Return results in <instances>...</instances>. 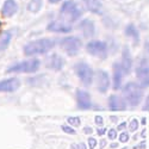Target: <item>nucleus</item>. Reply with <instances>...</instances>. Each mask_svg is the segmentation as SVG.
Wrapping results in <instances>:
<instances>
[{
	"instance_id": "f257e3e1",
	"label": "nucleus",
	"mask_w": 149,
	"mask_h": 149,
	"mask_svg": "<svg viewBox=\"0 0 149 149\" xmlns=\"http://www.w3.org/2000/svg\"><path fill=\"white\" fill-rule=\"evenodd\" d=\"M55 47V41L50 38H41L29 42L24 47V54L26 56H33L40 54H47Z\"/></svg>"
},
{
	"instance_id": "f03ea898",
	"label": "nucleus",
	"mask_w": 149,
	"mask_h": 149,
	"mask_svg": "<svg viewBox=\"0 0 149 149\" xmlns=\"http://www.w3.org/2000/svg\"><path fill=\"white\" fill-rule=\"evenodd\" d=\"M123 94L125 98V102L130 106H137L142 102L143 98V91L140 84L136 82H128L123 87Z\"/></svg>"
},
{
	"instance_id": "7ed1b4c3",
	"label": "nucleus",
	"mask_w": 149,
	"mask_h": 149,
	"mask_svg": "<svg viewBox=\"0 0 149 149\" xmlns=\"http://www.w3.org/2000/svg\"><path fill=\"white\" fill-rule=\"evenodd\" d=\"M41 66V62L37 58L28 60V61H22L13 63L7 68V73H35L38 70Z\"/></svg>"
},
{
	"instance_id": "20e7f679",
	"label": "nucleus",
	"mask_w": 149,
	"mask_h": 149,
	"mask_svg": "<svg viewBox=\"0 0 149 149\" xmlns=\"http://www.w3.org/2000/svg\"><path fill=\"white\" fill-rule=\"evenodd\" d=\"M60 12H61V16L69 22L78 20L82 15L80 7L78 6L77 3H74L73 0H67V1L62 4Z\"/></svg>"
},
{
	"instance_id": "39448f33",
	"label": "nucleus",
	"mask_w": 149,
	"mask_h": 149,
	"mask_svg": "<svg viewBox=\"0 0 149 149\" xmlns=\"http://www.w3.org/2000/svg\"><path fill=\"white\" fill-rule=\"evenodd\" d=\"M136 77L142 88L149 87V60L141 58L136 66Z\"/></svg>"
},
{
	"instance_id": "423d86ee",
	"label": "nucleus",
	"mask_w": 149,
	"mask_h": 149,
	"mask_svg": "<svg viewBox=\"0 0 149 149\" xmlns=\"http://www.w3.org/2000/svg\"><path fill=\"white\" fill-rule=\"evenodd\" d=\"M74 69H75V73H77L78 78L80 79V81L85 86H90L93 82L94 74H93L92 68L87 63H85V62H79V63L75 65Z\"/></svg>"
},
{
	"instance_id": "0eeeda50",
	"label": "nucleus",
	"mask_w": 149,
	"mask_h": 149,
	"mask_svg": "<svg viewBox=\"0 0 149 149\" xmlns=\"http://www.w3.org/2000/svg\"><path fill=\"white\" fill-rule=\"evenodd\" d=\"M60 44H61L62 49L67 53L68 56L78 55L80 48H81V41L78 38V37H74V36H69V37L62 38Z\"/></svg>"
},
{
	"instance_id": "6e6552de",
	"label": "nucleus",
	"mask_w": 149,
	"mask_h": 149,
	"mask_svg": "<svg viewBox=\"0 0 149 149\" xmlns=\"http://www.w3.org/2000/svg\"><path fill=\"white\" fill-rule=\"evenodd\" d=\"M86 50L93 56H97L99 58H106L107 44L102 41H91L86 45Z\"/></svg>"
},
{
	"instance_id": "1a4fd4ad",
	"label": "nucleus",
	"mask_w": 149,
	"mask_h": 149,
	"mask_svg": "<svg viewBox=\"0 0 149 149\" xmlns=\"http://www.w3.org/2000/svg\"><path fill=\"white\" fill-rule=\"evenodd\" d=\"M110 87V78L109 74L105 70H98L97 72V88L100 93L107 92Z\"/></svg>"
},
{
	"instance_id": "9d476101",
	"label": "nucleus",
	"mask_w": 149,
	"mask_h": 149,
	"mask_svg": "<svg viewBox=\"0 0 149 149\" xmlns=\"http://www.w3.org/2000/svg\"><path fill=\"white\" fill-rule=\"evenodd\" d=\"M77 104L80 110H88L92 107V102L88 92L84 90H77Z\"/></svg>"
},
{
	"instance_id": "9b49d317",
	"label": "nucleus",
	"mask_w": 149,
	"mask_h": 149,
	"mask_svg": "<svg viewBox=\"0 0 149 149\" xmlns=\"http://www.w3.org/2000/svg\"><path fill=\"white\" fill-rule=\"evenodd\" d=\"M109 109L111 111H124L127 109V102L119 95L112 94L109 98Z\"/></svg>"
},
{
	"instance_id": "f8f14e48",
	"label": "nucleus",
	"mask_w": 149,
	"mask_h": 149,
	"mask_svg": "<svg viewBox=\"0 0 149 149\" xmlns=\"http://www.w3.org/2000/svg\"><path fill=\"white\" fill-rule=\"evenodd\" d=\"M20 81L17 78H10L0 81V92H15L19 88Z\"/></svg>"
},
{
	"instance_id": "ddd939ff",
	"label": "nucleus",
	"mask_w": 149,
	"mask_h": 149,
	"mask_svg": "<svg viewBox=\"0 0 149 149\" xmlns=\"http://www.w3.org/2000/svg\"><path fill=\"white\" fill-rule=\"evenodd\" d=\"M122 68L124 70L125 74H129L132 67V57L130 54V50L128 47H124L123 48V52H122Z\"/></svg>"
},
{
	"instance_id": "4468645a",
	"label": "nucleus",
	"mask_w": 149,
	"mask_h": 149,
	"mask_svg": "<svg viewBox=\"0 0 149 149\" xmlns=\"http://www.w3.org/2000/svg\"><path fill=\"white\" fill-rule=\"evenodd\" d=\"M47 29L52 32H58V33H68L72 31V26L63 22H52L47 26Z\"/></svg>"
},
{
	"instance_id": "2eb2a0df",
	"label": "nucleus",
	"mask_w": 149,
	"mask_h": 149,
	"mask_svg": "<svg viewBox=\"0 0 149 149\" xmlns=\"http://www.w3.org/2000/svg\"><path fill=\"white\" fill-rule=\"evenodd\" d=\"M47 66L54 70H61L65 66V60L57 54H53L48 57L47 60Z\"/></svg>"
},
{
	"instance_id": "dca6fc26",
	"label": "nucleus",
	"mask_w": 149,
	"mask_h": 149,
	"mask_svg": "<svg viewBox=\"0 0 149 149\" xmlns=\"http://www.w3.org/2000/svg\"><path fill=\"white\" fill-rule=\"evenodd\" d=\"M79 29L81 30V32L84 33L85 37H92L95 32V26H94V23L90 19H85L79 24Z\"/></svg>"
},
{
	"instance_id": "f3484780",
	"label": "nucleus",
	"mask_w": 149,
	"mask_h": 149,
	"mask_svg": "<svg viewBox=\"0 0 149 149\" xmlns=\"http://www.w3.org/2000/svg\"><path fill=\"white\" fill-rule=\"evenodd\" d=\"M123 68L122 65L116 62L113 63V88L115 90H119L122 86V80H123Z\"/></svg>"
},
{
	"instance_id": "a211bd4d",
	"label": "nucleus",
	"mask_w": 149,
	"mask_h": 149,
	"mask_svg": "<svg viewBox=\"0 0 149 149\" xmlns=\"http://www.w3.org/2000/svg\"><path fill=\"white\" fill-rule=\"evenodd\" d=\"M17 11H18V5L16 0H6L3 5L1 13L4 17H12L13 15H16Z\"/></svg>"
},
{
	"instance_id": "6ab92c4d",
	"label": "nucleus",
	"mask_w": 149,
	"mask_h": 149,
	"mask_svg": "<svg viewBox=\"0 0 149 149\" xmlns=\"http://www.w3.org/2000/svg\"><path fill=\"white\" fill-rule=\"evenodd\" d=\"M84 3L87 7L88 11L95 15H102L103 13V3L102 0H84Z\"/></svg>"
},
{
	"instance_id": "aec40b11",
	"label": "nucleus",
	"mask_w": 149,
	"mask_h": 149,
	"mask_svg": "<svg viewBox=\"0 0 149 149\" xmlns=\"http://www.w3.org/2000/svg\"><path fill=\"white\" fill-rule=\"evenodd\" d=\"M125 35L131 37V38L136 42V43H139L140 41V35H139V31L137 29L135 28V25H132V24H129V25L125 28Z\"/></svg>"
},
{
	"instance_id": "412c9836",
	"label": "nucleus",
	"mask_w": 149,
	"mask_h": 149,
	"mask_svg": "<svg viewBox=\"0 0 149 149\" xmlns=\"http://www.w3.org/2000/svg\"><path fill=\"white\" fill-rule=\"evenodd\" d=\"M42 4H43L42 0H30L26 8L31 13H37V12L42 8Z\"/></svg>"
},
{
	"instance_id": "4be33fe9",
	"label": "nucleus",
	"mask_w": 149,
	"mask_h": 149,
	"mask_svg": "<svg viewBox=\"0 0 149 149\" xmlns=\"http://www.w3.org/2000/svg\"><path fill=\"white\" fill-rule=\"evenodd\" d=\"M11 38H12V33L11 32H5L3 36H1V40H0V52L5 50L7 49L10 42H11Z\"/></svg>"
},
{
	"instance_id": "5701e85b",
	"label": "nucleus",
	"mask_w": 149,
	"mask_h": 149,
	"mask_svg": "<svg viewBox=\"0 0 149 149\" xmlns=\"http://www.w3.org/2000/svg\"><path fill=\"white\" fill-rule=\"evenodd\" d=\"M67 122L70 124V125H73V127H79L80 123H81V120H80L79 117H69L67 119Z\"/></svg>"
},
{
	"instance_id": "b1692460",
	"label": "nucleus",
	"mask_w": 149,
	"mask_h": 149,
	"mask_svg": "<svg viewBox=\"0 0 149 149\" xmlns=\"http://www.w3.org/2000/svg\"><path fill=\"white\" fill-rule=\"evenodd\" d=\"M129 128H130V131H136L139 129V120L137 119H131L130 124H129Z\"/></svg>"
},
{
	"instance_id": "393cba45",
	"label": "nucleus",
	"mask_w": 149,
	"mask_h": 149,
	"mask_svg": "<svg viewBox=\"0 0 149 149\" xmlns=\"http://www.w3.org/2000/svg\"><path fill=\"white\" fill-rule=\"evenodd\" d=\"M119 141H120L122 143H127V142L129 141V134L125 132V131H123V132L119 135Z\"/></svg>"
},
{
	"instance_id": "a878e982",
	"label": "nucleus",
	"mask_w": 149,
	"mask_h": 149,
	"mask_svg": "<svg viewBox=\"0 0 149 149\" xmlns=\"http://www.w3.org/2000/svg\"><path fill=\"white\" fill-rule=\"evenodd\" d=\"M61 129L63 130L66 134H69V135H75L77 132H75V130H74L73 128H70V127H66V125H62L61 127Z\"/></svg>"
},
{
	"instance_id": "bb28decb",
	"label": "nucleus",
	"mask_w": 149,
	"mask_h": 149,
	"mask_svg": "<svg viewBox=\"0 0 149 149\" xmlns=\"http://www.w3.org/2000/svg\"><path fill=\"white\" fill-rule=\"evenodd\" d=\"M109 139L110 140H116L117 139V130H115V129H111V130H109Z\"/></svg>"
},
{
	"instance_id": "cd10ccee",
	"label": "nucleus",
	"mask_w": 149,
	"mask_h": 149,
	"mask_svg": "<svg viewBox=\"0 0 149 149\" xmlns=\"http://www.w3.org/2000/svg\"><path fill=\"white\" fill-rule=\"evenodd\" d=\"M88 146H90V149H94L97 146V140L93 137H90L88 139Z\"/></svg>"
},
{
	"instance_id": "c85d7f7f",
	"label": "nucleus",
	"mask_w": 149,
	"mask_h": 149,
	"mask_svg": "<svg viewBox=\"0 0 149 149\" xmlns=\"http://www.w3.org/2000/svg\"><path fill=\"white\" fill-rule=\"evenodd\" d=\"M94 120H95V124H98V125H102V124L104 123V119H103V117L102 116H95L94 117Z\"/></svg>"
},
{
	"instance_id": "c756f323",
	"label": "nucleus",
	"mask_w": 149,
	"mask_h": 149,
	"mask_svg": "<svg viewBox=\"0 0 149 149\" xmlns=\"http://www.w3.org/2000/svg\"><path fill=\"white\" fill-rule=\"evenodd\" d=\"M143 110H144V111H149V95H148L147 100H146V104H144V106H143Z\"/></svg>"
},
{
	"instance_id": "7c9ffc66",
	"label": "nucleus",
	"mask_w": 149,
	"mask_h": 149,
	"mask_svg": "<svg viewBox=\"0 0 149 149\" xmlns=\"http://www.w3.org/2000/svg\"><path fill=\"white\" fill-rule=\"evenodd\" d=\"M125 127H127V123H120L119 124V125H118V128H117V130H124V129H125Z\"/></svg>"
},
{
	"instance_id": "2f4dec72",
	"label": "nucleus",
	"mask_w": 149,
	"mask_h": 149,
	"mask_svg": "<svg viewBox=\"0 0 149 149\" xmlns=\"http://www.w3.org/2000/svg\"><path fill=\"white\" fill-rule=\"evenodd\" d=\"M92 128H90V127H86V128H84V132L85 134H92Z\"/></svg>"
},
{
	"instance_id": "473e14b6",
	"label": "nucleus",
	"mask_w": 149,
	"mask_h": 149,
	"mask_svg": "<svg viewBox=\"0 0 149 149\" xmlns=\"http://www.w3.org/2000/svg\"><path fill=\"white\" fill-rule=\"evenodd\" d=\"M77 149H87V148H86L85 143H79V144L77 146Z\"/></svg>"
},
{
	"instance_id": "72a5a7b5",
	"label": "nucleus",
	"mask_w": 149,
	"mask_h": 149,
	"mask_svg": "<svg viewBox=\"0 0 149 149\" xmlns=\"http://www.w3.org/2000/svg\"><path fill=\"white\" fill-rule=\"evenodd\" d=\"M105 131H106V129H98V135H104L105 134Z\"/></svg>"
},
{
	"instance_id": "f704fd0d",
	"label": "nucleus",
	"mask_w": 149,
	"mask_h": 149,
	"mask_svg": "<svg viewBox=\"0 0 149 149\" xmlns=\"http://www.w3.org/2000/svg\"><path fill=\"white\" fill-rule=\"evenodd\" d=\"M144 49H146V52H147V53H149V41L146 42V44H144Z\"/></svg>"
},
{
	"instance_id": "c9c22d12",
	"label": "nucleus",
	"mask_w": 149,
	"mask_h": 149,
	"mask_svg": "<svg viewBox=\"0 0 149 149\" xmlns=\"http://www.w3.org/2000/svg\"><path fill=\"white\" fill-rule=\"evenodd\" d=\"M58 1H61V0H49V3H50V4H56Z\"/></svg>"
},
{
	"instance_id": "e433bc0d",
	"label": "nucleus",
	"mask_w": 149,
	"mask_h": 149,
	"mask_svg": "<svg viewBox=\"0 0 149 149\" xmlns=\"http://www.w3.org/2000/svg\"><path fill=\"white\" fill-rule=\"evenodd\" d=\"M105 144H106V142H105V141L103 140V141L100 142V147H102V148H104V147H105Z\"/></svg>"
},
{
	"instance_id": "4c0bfd02",
	"label": "nucleus",
	"mask_w": 149,
	"mask_h": 149,
	"mask_svg": "<svg viewBox=\"0 0 149 149\" xmlns=\"http://www.w3.org/2000/svg\"><path fill=\"white\" fill-rule=\"evenodd\" d=\"M117 147H118L117 143H112V144H111V148H117Z\"/></svg>"
},
{
	"instance_id": "58836bf2",
	"label": "nucleus",
	"mask_w": 149,
	"mask_h": 149,
	"mask_svg": "<svg viewBox=\"0 0 149 149\" xmlns=\"http://www.w3.org/2000/svg\"><path fill=\"white\" fill-rule=\"evenodd\" d=\"M0 28H1V22H0Z\"/></svg>"
}]
</instances>
